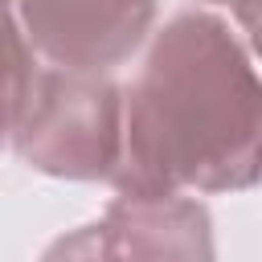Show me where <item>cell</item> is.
<instances>
[{
    "instance_id": "6da1fadb",
    "label": "cell",
    "mask_w": 262,
    "mask_h": 262,
    "mask_svg": "<svg viewBox=\"0 0 262 262\" xmlns=\"http://www.w3.org/2000/svg\"><path fill=\"white\" fill-rule=\"evenodd\" d=\"M262 172V86L221 16H172L123 90L119 192H242Z\"/></svg>"
},
{
    "instance_id": "ba28073f",
    "label": "cell",
    "mask_w": 262,
    "mask_h": 262,
    "mask_svg": "<svg viewBox=\"0 0 262 262\" xmlns=\"http://www.w3.org/2000/svg\"><path fill=\"white\" fill-rule=\"evenodd\" d=\"M4 4H8V0H0V8H4Z\"/></svg>"
},
{
    "instance_id": "277c9868",
    "label": "cell",
    "mask_w": 262,
    "mask_h": 262,
    "mask_svg": "<svg viewBox=\"0 0 262 262\" xmlns=\"http://www.w3.org/2000/svg\"><path fill=\"white\" fill-rule=\"evenodd\" d=\"M94 225L106 262H217L213 217L184 192H119Z\"/></svg>"
},
{
    "instance_id": "5b68a950",
    "label": "cell",
    "mask_w": 262,
    "mask_h": 262,
    "mask_svg": "<svg viewBox=\"0 0 262 262\" xmlns=\"http://www.w3.org/2000/svg\"><path fill=\"white\" fill-rule=\"evenodd\" d=\"M33 70L37 66H33L25 33L0 8V147H4V139L12 135V127L20 119V106H25L29 86H33Z\"/></svg>"
},
{
    "instance_id": "8992f818",
    "label": "cell",
    "mask_w": 262,
    "mask_h": 262,
    "mask_svg": "<svg viewBox=\"0 0 262 262\" xmlns=\"http://www.w3.org/2000/svg\"><path fill=\"white\" fill-rule=\"evenodd\" d=\"M41 262H106V254L98 246V225H78V229L61 233L41 254Z\"/></svg>"
},
{
    "instance_id": "7a4b0ae2",
    "label": "cell",
    "mask_w": 262,
    "mask_h": 262,
    "mask_svg": "<svg viewBox=\"0 0 262 262\" xmlns=\"http://www.w3.org/2000/svg\"><path fill=\"white\" fill-rule=\"evenodd\" d=\"M16 156L57 180H111L123 147V90L106 74L33 70L12 127Z\"/></svg>"
},
{
    "instance_id": "3957f363",
    "label": "cell",
    "mask_w": 262,
    "mask_h": 262,
    "mask_svg": "<svg viewBox=\"0 0 262 262\" xmlns=\"http://www.w3.org/2000/svg\"><path fill=\"white\" fill-rule=\"evenodd\" d=\"M160 0H20L25 41L61 70L111 74L151 33Z\"/></svg>"
},
{
    "instance_id": "52a82bcc",
    "label": "cell",
    "mask_w": 262,
    "mask_h": 262,
    "mask_svg": "<svg viewBox=\"0 0 262 262\" xmlns=\"http://www.w3.org/2000/svg\"><path fill=\"white\" fill-rule=\"evenodd\" d=\"M209 4H229V8L242 16V25H254V4H258V0H209Z\"/></svg>"
}]
</instances>
